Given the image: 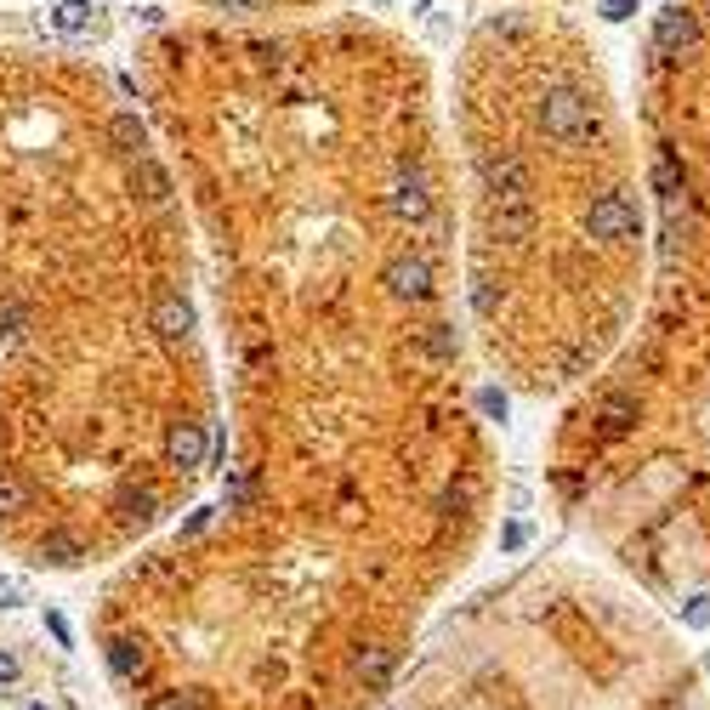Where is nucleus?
Wrapping results in <instances>:
<instances>
[{
  "instance_id": "f257e3e1",
  "label": "nucleus",
  "mask_w": 710,
  "mask_h": 710,
  "mask_svg": "<svg viewBox=\"0 0 710 710\" xmlns=\"http://www.w3.org/2000/svg\"><path fill=\"white\" fill-rule=\"evenodd\" d=\"M540 131L551 137V142H569V148H579V142H591V131H597V102L579 92V85H546V97H540Z\"/></svg>"
},
{
  "instance_id": "f03ea898",
  "label": "nucleus",
  "mask_w": 710,
  "mask_h": 710,
  "mask_svg": "<svg viewBox=\"0 0 710 710\" xmlns=\"http://www.w3.org/2000/svg\"><path fill=\"white\" fill-rule=\"evenodd\" d=\"M478 177H483L489 205H529V193H534L529 165L518 154H506V148H483L478 154Z\"/></svg>"
},
{
  "instance_id": "7ed1b4c3",
  "label": "nucleus",
  "mask_w": 710,
  "mask_h": 710,
  "mask_svg": "<svg viewBox=\"0 0 710 710\" xmlns=\"http://www.w3.org/2000/svg\"><path fill=\"white\" fill-rule=\"evenodd\" d=\"M586 233L597 245H637L642 239V217L626 193H597L586 210Z\"/></svg>"
},
{
  "instance_id": "20e7f679",
  "label": "nucleus",
  "mask_w": 710,
  "mask_h": 710,
  "mask_svg": "<svg viewBox=\"0 0 710 710\" xmlns=\"http://www.w3.org/2000/svg\"><path fill=\"white\" fill-rule=\"evenodd\" d=\"M381 278H386V290L404 296V301H426L433 296V267H426V256H393Z\"/></svg>"
},
{
  "instance_id": "39448f33",
  "label": "nucleus",
  "mask_w": 710,
  "mask_h": 710,
  "mask_svg": "<svg viewBox=\"0 0 710 710\" xmlns=\"http://www.w3.org/2000/svg\"><path fill=\"white\" fill-rule=\"evenodd\" d=\"M393 210H398L404 222H426V217H433V193H426V182H421V170H415V165H398Z\"/></svg>"
},
{
  "instance_id": "423d86ee",
  "label": "nucleus",
  "mask_w": 710,
  "mask_h": 710,
  "mask_svg": "<svg viewBox=\"0 0 710 710\" xmlns=\"http://www.w3.org/2000/svg\"><path fill=\"white\" fill-rule=\"evenodd\" d=\"M534 205H489V239H501V245H518L534 233Z\"/></svg>"
},
{
  "instance_id": "0eeeda50",
  "label": "nucleus",
  "mask_w": 710,
  "mask_h": 710,
  "mask_svg": "<svg viewBox=\"0 0 710 710\" xmlns=\"http://www.w3.org/2000/svg\"><path fill=\"white\" fill-rule=\"evenodd\" d=\"M165 461L177 466V472H193V466L205 461V433H199L193 421H177V426L165 433Z\"/></svg>"
},
{
  "instance_id": "6e6552de",
  "label": "nucleus",
  "mask_w": 710,
  "mask_h": 710,
  "mask_svg": "<svg viewBox=\"0 0 710 710\" xmlns=\"http://www.w3.org/2000/svg\"><path fill=\"white\" fill-rule=\"evenodd\" d=\"M694 34H699V17H694V12L665 6L659 24H654V46H659V52H682V46H694Z\"/></svg>"
},
{
  "instance_id": "1a4fd4ad",
  "label": "nucleus",
  "mask_w": 710,
  "mask_h": 710,
  "mask_svg": "<svg viewBox=\"0 0 710 710\" xmlns=\"http://www.w3.org/2000/svg\"><path fill=\"white\" fill-rule=\"evenodd\" d=\"M154 330H160L165 341H182V336L193 330V307H188L182 296H160V301H154Z\"/></svg>"
},
{
  "instance_id": "9d476101",
  "label": "nucleus",
  "mask_w": 710,
  "mask_h": 710,
  "mask_svg": "<svg viewBox=\"0 0 710 710\" xmlns=\"http://www.w3.org/2000/svg\"><path fill=\"white\" fill-rule=\"evenodd\" d=\"M131 188L142 193L148 205H165V199H170V177H165V165H160V160H148V154L131 160Z\"/></svg>"
},
{
  "instance_id": "9b49d317",
  "label": "nucleus",
  "mask_w": 710,
  "mask_h": 710,
  "mask_svg": "<svg viewBox=\"0 0 710 710\" xmlns=\"http://www.w3.org/2000/svg\"><path fill=\"white\" fill-rule=\"evenodd\" d=\"M109 671H114L120 682H142V676H148V654L137 648L131 637H120V642H109Z\"/></svg>"
},
{
  "instance_id": "f8f14e48",
  "label": "nucleus",
  "mask_w": 710,
  "mask_h": 710,
  "mask_svg": "<svg viewBox=\"0 0 710 710\" xmlns=\"http://www.w3.org/2000/svg\"><path fill=\"white\" fill-rule=\"evenodd\" d=\"M597 421H602V433H626V426L637 421V398L631 393H608L597 404Z\"/></svg>"
},
{
  "instance_id": "ddd939ff",
  "label": "nucleus",
  "mask_w": 710,
  "mask_h": 710,
  "mask_svg": "<svg viewBox=\"0 0 710 710\" xmlns=\"http://www.w3.org/2000/svg\"><path fill=\"white\" fill-rule=\"evenodd\" d=\"M109 137H114V148H125L131 160H142V148H148V125H142L137 114H114V120H109Z\"/></svg>"
},
{
  "instance_id": "4468645a",
  "label": "nucleus",
  "mask_w": 710,
  "mask_h": 710,
  "mask_svg": "<svg viewBox=\"0 0 710 710\" xmlns=\"http://www.w3.org/2000/svg\"><path fill=\"white\" fill-rule=\"evenodd\" d=\"M353 671H358L364 682H386V671H393V654L370 642V648H358V654H353Z\"/></svg>"
},
{
  "instance_id": "2eb2a0df",
  "label": "nucleus",
  "mask_w": 710,
  "mask_h": 710,
  "mask_svg": "<svg viewBox=\"0 0 710 710\" xmlns=\"http://www.w3.org/2000/svg\"><path fill=\"white\" fill-rule=\"evenodd\" d=\"M17 511H29V483L0 472V518H17Z\"/></svg>"
},
{
  "instance_id": "dca6fc26",
  "label": "nucleus",
  "mask_w": 710,
  "mask_h": 710,
  "mask_svg": "<svg viewBox=\"0 0 710 710\" xmlns=\"http://www.w3.org/2000/svg\"><path fill=\"white\" fill-rule=\"evenodd\" d=\"M46 557H52V563H80V540H74V534H63V529H52L46 534Z\"/></svg>"
},
{
  "instance_id": "f3484780",
  "label": "nucleus",
  "mask_w": 710,
  "mask_h": 710,
  "mask_svg": "<svg viewBox=\"0 0 710 710\" xmlns=\"http://www.w3.org/2000/svg\"><path fill=\"white\" fill-rule=\"evenodd\" d=\"M421 341H426V353H433V358H455V330H449V325H426Z\"/></svg>"
},
{
  "instance_id": "a211bd4d",
  "label": "nucleus",
  "mask_w": 710,
  "mask_h": 710,
  "mask_svg": "<svg viewBox=\"0 0 710 710\" xmlns=\"http://www.w3.org/2000/svg\"><path fill=\"white\" fill-rule=\"evenodd\" d=\"M120 511H125V518H137V523H148V518H154V494H148V489H125L120 494Z\"/></svg>"
},
{
  "instance_id": "6ab92c4d",
  "label": "nucleus",
  "mask_w": 710,
  "mask_h": 710,
  "mask_svg": "<svg viewBox=\"0 0 710 710\" xmlns=\"http://www.w3.org/2000/svg\"><path fill=\"white\" fill-rule=\"evenodd\" d=\"M57 29L63 34H80L85 29V0H63V6H57Z\"/></svg>"
},
{
  "instance_id": "aec40b11",
  "label": "nucleus",
  "mask_w": 710,
  "mask_h": 710,
  "mask_svg": "<svg viewBox=\"0 0 710 710\" xmlns=\"http://www.w3.org/2000/svg\"><path fill=\"white\" fill-rule=\"evenodd\" d=\"M24 325H29V307H24V301H0V330L17 336Z\"/></svg>"
},
{
  "instance_id": "412c9836",
  "label": "nucleus",
  "mask_w": 710,
  "mask_h": 710,
  "mask_svg": "<svg viewBox=\"0 0 710 710\" xmlns=\"http://www.w3.org/2000/svg\"><path fill=\"white\" fill-rule=\"evenodd\" d=\"M228 506H250V472H233L228 478Z\"/></svg>"
},
{
  "instance_id": "4be33fe9",
  "label": "nucleus",
  "mask_w": 710,
  "mask_h": 710,
  "mask_svg": "<svg viewBox=\"0 0 710 710\" xmlns=\"http://www.w3.org/2000/svg\"><path fill=\"white\" fill-rule=\"evenodd\" d=\"M217 12H267V0H210Z\"/></svg>"
},
{
  "instance_id": "5701e85b",
  "label": "nucleus",
  "mask_w": 710,
  "mask_h": 710,
  "mask_svg": "<svg viewBox=\"0 0 710 710\" xmlns=\"http://www.w3.org/2000/svg\"><path fill=\"white\" fill-rule=\"evenodd\" d=\"M6 682H17V659L0 648V687H6Z\"/></svg>"
},
{
  "instance_id": "b1692460",
  "label": "nucleus",
  "mask_w": 710,
  "mask_h": 710,
  "mask_svg": "<svg viewBox=\"0 0 710 710\" xmlns=\"http://www.w3.org/2000/svg\"><path fill=\"white\" fill-rule=\"evenodd\" d=\"M637 12V0H608V17H631Z\"/></svg>"
},
{
  "instance_id": "393cba45",
  "label": "nucleus",
  "mask_w": 710,
  "mask_h": 710,
  "mask_svg": "<svg viewBox=\"0 0 710 710\" xmlns=\"http://www.w3.org/2000/svg\"><path fill=\"white\" fill-rule=\"evenodd\" d=\"M160 710H199V699H170V705H160Z\"/></svg>"
},
{
  "instance_id": "a878e982",
  "label": "nucleus",
  "mask_w": 710,
  "mask_h": 710,
  "mask_svg": "<svg viewBox=\"0 0 710 710\" xmlns=\"http://www.w3.org/2000/svg\"><path fill=\"white\" fill-rule=\"evenodd\" d=\"M29 710H46V705H29Z\"/></svg>"
}]
</instances>
